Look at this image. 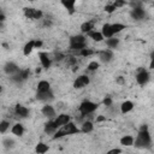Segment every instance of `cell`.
I'll return each instance as SVG.
<instances>
[{"mask_svg": "<svg viewBox=\"0 0 154 154\" xmlns=\"http://www.w3.org/2000/svg\"><path fill=\"white\" fill-rule=\"evenodd\" d=\"M57 131V126L54 125V122L53 120H49L48 123L45 124V132L51 135V134H55Z\"/></svg>", "mask_w": 154, "mask_h": 154, "instance_id": "obj_17", "label": "cell"}, {"mask_svg": "<svg viewBox=\"0 0 154 154\" xmlns=\"http://www.w3.org/2000/svg\"><path fill=\"white\" fill-rule=\"evenodd\" d=\"M114 10H116V7H114L112 4H111V5H106V6H105V11H106L107 13H112Z\"/></svg>", "mask_w": 154, "mask_h": 154, "instance_id": "obj_34", "label": "cell"}, {"mask_svg": "<svg viewBox=\"0 0 154 154\" xmlns=\"http://www.w3.org/2000/svg\"><path fill=\"white\" fill-rule=\"evenodd\" d=\"M132 108H134V103H132L131 101H124V102L122 103V106H120L122 113H128V112H130Z\"/></svg>", "mask_w": 154, "mask_h": 154, "instance_id": "obj_22", "label": "cell"}, {"mask_svg": "<svg viewBox=\"0 0 154 154\" xmlns=\"http://www.w3.org/2000/svg\"><path fill=\"white\" fill-rule=\"evenodd\" d=\"M54 96H53V93L51 90L48 91H45V93H37L36 94V99L37 100H41V101H49L52 100Z\"/></svg>", "mask_w": 154, "mask_h": 154, "instance_id": "obj_12", "label": "cell"}, {"mask_svg": "<svg viewBox=\"0 0 154 154\" xmlns=\"http://www.w3.org/2000/svg\"><path fill=\"white\" fill-rule=\"evenodd\" d=\"M2 144H4V147L5 148H12L13 147V144H14V142H13V140H11V138H5L4 140V142H2Z\"/></svg>", "mask_w": 154, "mask_h": 154, "instance_id": "obj_31", "label": "cell"}, {"mask_svg": "<svg viewBox=\"0 0 154 154\" xmlns=\"http://www.w3.org/2000/svg\"><path fill=\"white\" fill-rule=\"evenodd\" d=\"M0 28H1V22H0Z\"/></svg>", "mask_w": 154, "mask_h": 154, "instance_id": "obj_42", "label": "cell"}, {"mask_svg": "<svg viewBox=\"0 0 154 154\" xmlns=\"http://www.w3.org/2000/svg\"><path fill=\"white\" fill-rule=\"evenodd\" d=\"M131 17L134 19H136V20H141V19H143L146 17V12H144V10L142 7H135L131 11Z\"/></svg>", "mask_w": 154, "mask_h": 154, "instance_id": "obj_9", "label": "cell"}, {"mask_svg": "<svg viewBox=\"0 0 154 154\" xmlns=\"http://www.w3.org/2000/svg\"><path fill=\"white\" fill-rule=\"evenodd\" d=\"M32 49H34V41H29V42L24 46V49H23L24 55H29Z\"/></svg>", "mask_w": 154, "mask_h": 154, "instance_id": "obj_28", "label": "cell"}, {"mask_svg": "<svg viewBox=\"0 0 154 154\" xmlns=\"http://www.w3.org/2000/svg\"><path fill=\"white\" fill-rule=\"evenodd\" d=\"M42 46V42L41 41H34V48H38V47H41Z\"/></svg>", "mask_w": 154, "mask_h": 154, "instance_id": "obj_38", "label": "cell"}, {"mask_svg": "<svg viewBox=\"0 0 154 154\" xmlns=\"http://www.w3.org/2000/svg\"><path fill=\"white\" fill-rule=\"evenodd\" d=\"M123 29H125V25L124 24H120V23H116V24H112L111 25V30H112V34H117L119 31H122Z\"/></svg>", "mask_w": 154, "mask_h": 154, "instance_id": "obj_27", "label": "cell"}, {"mask_svg": "<svg viewBox=\"0 0 154 154\" xmlns=\"http://www.w3.org/2000/svg\"><path fill=\"white\" fill-rule=\"evenodd\" d=\"M93 123L91 122H84L83 124H82V129H81V131L82 132H84V134H87V132H90L91 130H93Z\"/></svg>", "mask_w": 154, "mask_h": 154, "instance_id": "obj_25", "label": "cell"}, {"mask_svg": "<svg viewBox=\"0 0 154 154\" xmlns=\"http://www.w3.org/2000/svg\"><path fill=\"white\" fill-rule=\"evenodd\" d=\"M54 122V125L57 126V129L58 128H60V126H63V125H65V124H67L69 122H70V116H67V114H59L57 118H55V120H53Z\"/></svg>", "mask_w": 154, "mask_h": 154, "instance_id": "obj_8", "label": "cell"}, {"mask_svg": "<svg viewBox=\"0 0 154 154\" xmlns=\"http://www.w3.org/2000/svg\"><path fill=\"white\" fill-rule=\"evenodd\" d=\"M10 128V123L7 122V120H2V122H0V132H6L7 131V129Z\"/></svg>", "mask_w": 154, "mask_h": 154, "instance_id": "obj_30", "label": "cell"}, {"mask_svg": "<svg viewBox=\"0 0 154 154\" xmlns=\"http://www.w3.org/2000/svg\"><path fill=\"white\" fill-rule=\"evenodd\" d=\"M42 114L46 116L47 118H53L55 116V109L51 105H46L42 107Z\"/></svg>", "mask_w": 154, "mask_h": 154, "instance_id": "obj_13", "label": "cell"}, {"mask_svg": "<svg viewBox=\"0 0 154 154\" xmlns=\"http://www.w3.org/2000/svg\"><path fill=\"white\" fill-rule=\"evenodd\" d=\"M103 120H106V117H103V116H99L96 118V122H103Z\"/></svg>", "mask_w": 154, "mask_h": 154, "instance_id": "obj_39", "label": "cell"}, {"mask_svg": "<svg viewBox=\"0 0 154 154\" xmlns=\"http://www.w3.org/2000/svg\"><path fill=\"white\" fill-rule=\"evenodd\" d=\"M88 83H89V78H88V76L82 75V76H79V77L76 78V81L73 82V87H75L76 89H79V88L85 87Z\"/></svg>", "mask_w": 154, "mask_h": 154, "instance_id": "obj_7", "label": "cell"}, {"mask_svg": "<svg viewBox=\"0 0 154 154\" xmlns=\"http://www.w3.org/2000/svg\"><path fill=\"white\" fill-rule=\"evenodd\" d=\"M1 91H2V87L0 85V93H1Z\"/></svg>", "mask_w": 154, "mask_h": 154, "instance_id": "obj_41", "label": "cell"}, {"mask_svg": "<svg viewBox=\"0 0 154 154\" xmlns=\"http://www.w3.org/2000/svg\"><path fill=\"white\" fill-rule=\"evenodd\" d=\"M78 132H79V129H78V128H77L72 122H69L67 124L63 125V126H61V129H60V130H58V131L54 134L53 138H60V137H63V136L72 135V134H78Z\"/></svg>", "mask_w": 154, "mask_h": 154, "instance_id": "obj_2", "label": "cell"}, {"mask_svg": "<svg viewBox=\"0 0 154 154\" xmlns=\"http://www.w3.org/2000/svg\"><path fill=\"white\" fill-rule=\"evenodd\" d=\"M88 36H89L90 38H93L94 41H96V42H100V41H102V40H103L102 34H101V32H99V31H95V30L89 31V32H88Z\"/></svg>", "mask_w": 154, "mask_h": 154, "instance_id": "obj_19", "label": "cell"}, {"mask_svg": "<svg viewBox=\"0 0 154 154\" xmlns=\"http://www.w3.org/2000/svg\"><path fill=\"white\" fill-rule=\"evenodd\" d=\"M112 5H113L116 8H117V7H122V6L125 5V1H116V2H113Z\"/></svg>", "mask_w": 154, "mask_h": 154, "instance_id": "obj_37", "label": "cell"}, {"mask_svg": "<svg viewBox=\"0 0 154 154\" xmlns=\"http://www.w3.org/2000/svg\"><path fill=\"white\" fill-rule=\"evenodd\" d=\"M101 34H102V36H103V37H106V38L112 37V36H113V34H112V30H111V24H103Z\"/></svg>", "mask_w": 154, "mask_h": 154, "instance_id": "obj_21", "label": "cell"}, {"mask_svg": "<svg viewBox=\"0 0 154 154\" xmlns=\"http://www.w3.org/2000/svg\"><path fill=\"white\" fill-rule=\"evenodd\" d=\"M117 82H118L119 84H124V79H123V77H122V76H119V77L117 78Z\"/></svg>", "mask_w": 154, "mask_h": 154, "instance_id": "obj_40", "label": "cell"}, {"mask_svg": "<svg viewBox=\"0 0 154 154\" xmlns=\"http://www.w3.org/2000/svg\"><path fill=\"white\" fill-rule=\"evenodd\" d=\"M35 150H36L37 154H45L46 152H48V146H47L46 143H43V142H38V143L36 144Z\"/></svg>", "mask_w": 154, "mask_h": 154, "instance_id": "obj_23", "label": "cell"}, {"mask_svg": "<svg viewBox=\"0 0 154 154\" xmlns=\"http://www.w3.org/2000/svg\"><path fill=\"white\" fill-rule=\"evenodd\" d=\"M120 143H122L123 146H126V147L132 146V144H134V137H132V136H124V137H122Z\"/></svg>", "mask_w": 154, "mask_h": 154, "instance_id": "obj_26", "label": "cell"}, {"mask_svg": "<svg viewBox=\"0 0 154 154\" xmlns=\"http://www.w3.org/2000/svg\"><path fill=\"white\" fill-rule=\"evenodd\" d=\"M99 57H100V60H101V61H103V63H108V61L112 60L113 54H112V52H111L109 49H107V51H102V52H100Z\"/></svg>", "mask_w": 154, "mask_h": 154, "instance_id": "obj_14", "label": "cell"}, {"mask_svg": "<svg viewBox=\"0 0 154 154\" xmlns=\"http://www.w3.org/2000/svg\"><path fill=\"white\" fill-rule=\"evenodd\" d=\"M120 153H122V150L119 148H114V149H111L107 152V154H120Z\"/></svg>", "mask_w": 154, "mask_h": 154, "instance_id": "obj_36", "label": "cell"}, {"mask_svg": "<svg viewBox=\"0 0 154 154\" xmlns=\"http://www.w3.org/2000/svg\"><path fill=\"white\" fill-rule=\"evenodd\" d=\"M61 5H63L66 10H69L70 13H73V12H75V5H76V1H73V0H71V1L63 0V1H61Z\"/></svg>", "mask_w": 154, "mask_h": 154, "instance_id": "obj_18", "label": "cell"}, {"mask_svg": "<svg viewBox=\"0 0 154 154\" xmlns=\"http://www.w3.org/2000/svg\"><path fill=\"white\" fill-rule=\"evenodd\" d=\"M136 81H137V83L141 84V85L146 84V83L149 81V73H148L144 69H140L138 72H137V75H136Z\"/></svg>", "mask_w": 154, "mask_h": 154, "instance_id": "obj_6", "label": "cell"}, {"mask_svg": "<svg viewBox=\"0 0 154 154\" xmlns=\"http://www.w3.org/2000/svg\"><path fill=\"white\" fill-rule=\"evenodd\" d=\"M103 105H105V106H111V105H112V99H111L109 96L105 97V100H103Z\"/></svg>", "mask_w": 154, "mask_h": 154, "instance_id": "obj_35", "label": "cell"}, {"mask_svg": "<svg viewBox=\"0 0 154 154\" xmlns=\"http://www.w3.org/2000/svg\"><path fill=\"white\" fill-rule=\"evenodd\" d=\"M97 67H99V63H96V61H90L88 65L89 71H95V70H97Z\"/></svg>", "mask_w": 154, "mask_h": 154, "instance_id": "obj_33", "label": "cell"}, {"mask_svg": "<svg viewBox=\"0 0 154 154\" xmlns=\"http://www.w3.org/2000/svg\"><path fill=\"white\" fill-rule=\"evenodd\" d=\"M118 43H119V40H118V38H113V37H109V38H107V41H106V45H107L109 48H116V47L118 46Z\"/></svg>", "mask_w": 154, "mask_h": 154, "instance_id": "obj_29", "label": "cell"}, {"mask_svg": "<svg viewBox=\"0 0 154 154\" xmlns=\"http://www.w3.org/2000/svg\"><path fill=\"white\" fill-rule=\"evenodd\" d=\"M24 14L26 18H30V19H40L42 17V11L32 7H26L24 8Z\"/></svg>", "mask_w": 154, "mask_h": 154, "instance_id": "obj_5", "label": "cell"}, {"mask_svg": "<svg viewBox=\"0 0 154 154\" xmlns=\"http://www.w3.org/2000/svg\"><path fill=\"white\" fill-rule=\"evenodd\" d=\"M96 108H97V105H96V103H94V102H91V101H84V102L81 103L78 111L81 112L82 116H87V114L93 113Z\"/></svg>", "mask_w": 154, "mask_h": 154, "instance_id": "obj_4", "label": "cell"}, {"mask_svg": "<svg viewBox=\"0 0 154 154\" xmlns=\"http://www.w3.org/2000/svg\"><path fill=\"white\" fill-rule=\"evenodd\" d=\"M85 48V37L82 35H76L70 38V49L72 51H81Z\"/></svg>", "mask_w": 154, "mask_h": 154, "instance_id": "obj_3", "label": "cell"}, {"mask_svg": "<svg viewBox=\"0 0 154 154\" xmlns=\"http://www.w3.org/2000/svg\"><path fill=\"white\" fill-rule=\"evenodd\" d=\"M48 90H51V84L47 81L38 82V84H37V93H45V91H48Z\"/></svg>", "mask_w": 154, "mask_h": 154, "instance_id": "obj_16", "label": "cell"}, {"mask_svg": "<svg viewBox=\"0 0 154 154\" xmlns=\"http://www.w3.org/2000/svg\"><path fill=\"white\" fill-rule=\"evenodd\" d=\"M38 57H40V61H41V64H42V67L48 69V67L51 66V59L48 58V55H47L46 53H40Z\"/></svg>", "mask_w": 154, "mask_h": 154, "instance_id": "obj_15", "label": "cell"}, {"mask_svg": "<svg viewBox=\"0 0 154 154\" xmlns=\"http://www.w3.org/2000/svg\"><path fill=\"white\" fill-rule=\"evenodd\" d=\"M94 52L91 51V49H89V48H83V49H81L79 51V54L81 55H83V57H88V55H91Z\"/></svg>", "mask_w": 154, "mask_h": 154, "instance_id": "obj_32", "label": "cell"}, {"mask_svg": "<svg viewBox=\"0 0 154 154\" xmlns=\"http://www.w3.org/2000/svg\"><path fill=\"white\" fill-rule=\"evenodd\" d=\"M91 29H94V23L93 22H85V23H83L82 25H81V30H82V32H89V31H91Z\"/></svg>", "mask_w": 154, "mask_h": 154, "instance_id": "obj_24", "label": "cell"}, {"mask_svg": "<svg viewBox=\"0 0 154 154\" xmlns=\"http://www.w3.org/2000/svg\"><path fill=\"white\" fill-rule=\"evenodd\" d=\"M14 112H16L17 116H19V117H22V118H25V117H28V114H29V109H28L25 106H22V105H16Z\"/></svg>", "mask_w": 154, "mask_h": 154, "instance_id": "obj_11", "label": "cell"}, {"mask_svg": "<svg viewBox=\"0 0 154 154\" xmlns=\"http://www.w3.org/2000/svg\"><path fill=\"white\" fill-rule=\"evenodd\" d=\"M152 144V138L148 132V130L140 131L136 140H135V147L137 148H149Z\"/></svg>", "mask_w": 154, "mask_h": 154, "instance_id": "obj_1", "label": "cell"}, {"mask_svg": "<svg viewBox=\"0 0 154 154\" xmlns=\"http://www.w3.org/2000/svg\"><path fill=\"white\" fill-rule=\"evenodd\" d=\"M12 134L16 135V136H22V135L24 134V128H23V125L19 124V123L14 124V125L12 126Z\"/></svg>", "mask_w": 154, "mask_h": 154, "instance_id": "obj_20", "label": "cell"}, {"mask_svg": "<svg viewBox=\"0 0 154 154\" xmlns=\"http://www.w3.org/2000/svg\"><path fill=\"white\" fill-rule=\"evenodd\" d=\"M4 70H5V72H6L7 75H11V76H14V75L18 73V71H19L18 66H17L14 63H7V64L5 65V67H4Z\"/></svg>", "mask_w": 154, "mask_h": 154, "instance_id": "obj_10", "label": "cell"}]
</instances>
